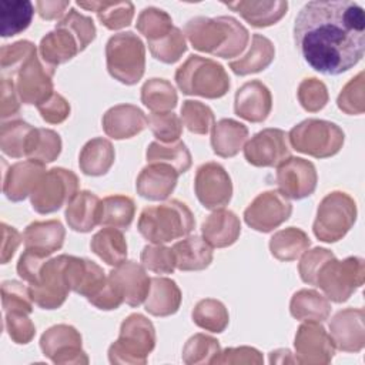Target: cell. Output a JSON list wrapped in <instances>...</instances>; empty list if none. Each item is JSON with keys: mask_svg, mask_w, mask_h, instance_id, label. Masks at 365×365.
Instances as JSON below:
<instances>
[{"mask_svg": "<svg viewBox=\"0 0 365 365\" xmlns=\"http://www.w3.org/2000/svg\"><path fill=\"white\" fill-rule=\"evenodd\" d=\"M57 24L67 27L76 36L81 50H84L96 37V26L91 17L80 14L76 9H71Z\"/></svg>", "mask_w": 365, "mask_h": 365, "instance_id": "56", "label": "cell"}, {"mask_svg": "<svg viewBox=\"0 0 365 365\" xmlns=\"http://www.w3.org/2000/svg\"><path fill=\"white\" fill-rule=\"evenodd\" d=\"M70 6V1H37L36 7L41 19L44 20H56L64 14V10Z\"/></svg>", "mask_w": 365, "mask_h": 365, "instance_id": "64", "label": "cell"}, {"mask_svg": "<svg viewBox=\"0 0 365 365\" xmlns=\"http://www.w3.org/2000/svg\"><path fill=\"white\" fill-rule=\"evenodd\" d=\"M338 108L346 114L364 113V71L345 84L336 100Z\"/></svg>", "mask_w": 365, "mask_h": 365, "instance_id": "55", "label": "cell"}, {"mask_svg": "<svg viewBox=\"0 0 365 365\" xmlns=\"http://www.w3.org/2000/svg\"><path fill=\"white\" fill-rule=\"evenodd\" d=\"M217 364H227V362H247V364H261L262 356L255 348L250 346H240V348H227L225 351L220 352L218 358L215 359Z\"/></svg>", "mask_w": 365, "mask_h": 365, "instance_id": "62", "label": "cell"}, {"mask_svg": "<svg viewBox=\"0 0 365 365\" xmlns=\"http://www.w3.org/2000/svg\"><path fill=\"white\" fill-rule=\"evenodd\" d=\"M295 355L298 362L327 364L332 359L335 345L322 325L314 321H305L295 335Z\"/></svg>", "mask_w": 365, "mask_h": 365, "instance_id": "18", "label": "cell"}, {"mask_svg": "<svg viewBox=\"0 0 365 365\" xmlns=\"http://www.w3.org/2000/svg\"><path fill=\"white\" fill-rule=\"evenodd\" d=\"M178 173L174 167L164 163H150L141 170L135 181L137 192L151 201L168 198L177 185Z\"/></svg>", "mask_w": 365, "mask_h": 365, "instance_id": "23", "label": "cell"}, {"mask_svg": "<svg viewBox=\"0 0 365 365\" xmlns=\"http://www.w3.org/2000/svg\"><path fill=\"white\" fill-rule=\"evenodd\" d=\"M291 315L299 321H325L331 312V305L325 297L314 289H301L294 294L289 304Z\"/></svg>", "mask_w": 365, "mask_h": 365, "instance_id": "37", "label": "cell"}, {"mask_svg": "<svg viewBox=\"0 0 365 365\" xmlns=\"http://www.w3.org/2000/svg\"><path fill=\"white\" fill-rule=\"evenodd\" d=\"M201 232L212 248H225L238 240L241 224L232 211L218 208L204 220Z\"/></svg>", "mask_w": 365, "mask_h": 365, "instance_id": "26", "label": "cell"}, {"mask_svg": "<svg viewBox=\"0 0 365 365\" xmlns=\"http://www.w3.org/2000/svg\"><path fill=\"white\" fill-rule=\"evenodd\" d=\"M1 302L3 311H20L30 314L33 311V298L30 287L19 281H4L1 284Z\"/></svg>", "mask_w": 365, "mask_h": 365, "instance_id": "51", "label": "cell"}, {"mask_svg": "<svg viewBox=\"0 0 365 365\" xmlns=\"http://www.w3.org/2000/svg\"><path fill=\"white\" fill-rule=\"evenodd\" d=\"M101 123L104 133L114 140L130 138L148 125L147 115L133 104H118L108 108Z\"/></svg>", "mask_w": 365, "mask_h": 365, "instance_id": "24", "label": "cell"}, {"mask_svg": "<svg viewBox=\"0 0 365 365\" xmlns=\"http://www.w3.org/2000/svg\"><path fill=\"white\" fill-rule=\"evenodd\" d=\"M355 218V201L346 192L334 191L321 201L312 230L319 241L335 242L349 231Z\"/></svg>", "mask_w": 365, "mask_h": 365, "instance_id": "9", "label": "cell"}, {"mask_svg": "<svg viewBox=\"0 0 365 365\" xmlns=\"http://www.w3.org/2000/svg\"><path fill=\"white\" fill-rule=\"evenodd\" d=\"M34 127L21 120L3 123L0 130V148L13 158L27 155V147Z\"/></svg>", "mask_w": 365, "mask_h": 365, "instance_id": "43", "label": "cell"}, {"mask_svg": "<svg viewBox=\"0 0 365 365\" xmlns=\"http://www.w3.org/2000/svg\"><path fill=\"white\" fill-rule=\"evenodd\" d=\"M309 245L311 241L308 235L295 227L281 230L269 240V251L279 261L297 259Z\"/></svg>", "mask_w": 365, "mask_h": 365, "instance_id": "40", "label": "cell"}, {"mask_svg": "<svg viewBox=\"0 0 365 365\" xmlns=\"http://www.w3.org/2000/svg\"><path fill=\"white\" fill-rule=\"evenodd\" d=\"M148 127L157 140L163 143H171L180 140L182 133V121L173 111L151 113L148 117Z\"/></svg>", "mask_w": 365, "mask_h": 365, "instance_id": "53", "label": "cell"}, {"mask_svg": "<svg viewBox=\"0 0 365 365\" xmlns=\"http://www.w3.org/2000/svg\"><path fill=\"white\" fill-rule=\"evenodd\" d=\"M1 264H7L13 258L17 247L20 245L21 235L14 227H10L4 222L1 224Z\"/></svg>", "mask_w": 365, "mask_h": 365, "instance_id": "63", "label": "cell"}, {"mask_svg": "<svg viewBox=\"0 0 365 365\" xmlns=\"http://www.w3.org/2000/svg\"><path fill=\"white\" fill-rule=\"evenodd\" d=\"M141 101L153 113L171 111L177 106V93L164 78H150L141 87Z\"/></svg>", "mask_w": 365, "mask_h": 365, "instance_id": "42", "label": "cell"}, {"mask_svg": "<svg viewBox=\"0 0 365 365\" xmlns=\"http://www.w3.org/2000/svg\"><path fill=\"white\" fill-rule=\"evenodd\" d=\"M70 255H58L46 261L40 269L38 278L30 287L33 302L43 309H56L61 307L70 292L67 279V262Z\"/></svg>", "mask_w": 365, "mask_h": 365, "instance_id": "11", "label": "cell"}, {"mask_svg": "<svg viewBox=\"0 0 365 365\" xmlns=\"http://www.w3.org/2000/svg\"><path fill=\"white\" fill-rule=\"evenodd\" d=\"M64 237L66 230L58 220L34 221L26 227L23 242L26 250L48 257L63 247Z\"/></svg>", "mask_w": 365, "mask_h": 365, "instance_id": "25", "label": "cell"}, {"mask_svg": "<svg viewBox=\"0 0 365 365\" xmlns=\"http://www.w3.org/2000/svg\"><path fill=\"white\" fill-rule=\"evenodd\" d=\"M291 145L315 158L335 155L344 144V131L331 121L308 118L292 127L288 134Z\"/></svg>", "mask_w": 365, "mask_h": 365, "instance_id": "7", "label": "cell"}, {"mask_svg": "<svg viewBox=\"0 0 365 365\" xmlns=\"http://www.w3.org/2000/svg\"><path fill=\"white\" fill-rule=\"evenodd\" d=\"M148 48L154 58L171 64L181 58L187 50L185 38L182 31L178 27H174L167 36L157 41H150Z\"/></svg>", "mask_w": 365, "mask_h": 365, "instance_id": "49", "label": "cell"}, {"mask_svg": "<svg viewBox=\"0 0 365 365\" xmlns=\"http://www.w3.org/2000/svg\"><path fill=\"white\" fill-rule=\"evenodd\" d=\"M91 251L107 265L117 267L127 258V242L118 228L106 227L96 232L90 241Z\"/></svg>", "mask_w": 365, "mask_h": 365, "instance_id": "35", "label": "cell"}, {"mask_svg": "<svg viewBox=\"0 0 365 365\" xmlns=\"http://www.w3.org/2000/svg\"><path fill=\"white\" fill-rule=\"evenodd\" d=\"M46 258L47 257H44L36 251L24 250V252L20 255L19 262H17V274L20 275V278H23L30 285L34 284L38 278L43 264L47 261Z\"/></svg>", "mask_w": 365, "mask_h": 365, "instance_id": "60", "label": "cell"}, {"mask_svg": "<svg viewBox=\"0 0 365 365\" xmlns=\"http://www.w3.org/2000/svg\"><path fill=\"white\" fill-rule=\"evenodd\" d=\"M275 56V47L269 38L262 34H252L251 46L248 51L238 57L237 60L230 61V68L237 76H247L251 73H258L267 68Z\"/></svg>", "mask_w": 365, "mask_h": 365, "instance_id": "33", "label": "cell"}, {"mask_svg": "<svg viewBox=\"0 0 365 365\" xmlns=\"http://www.w3.org/2000/svg\"><path fill=\"white\" fill-rule=\"evenodd\" d=\"M334 345L345 352H358L364 346V309L346 308L339 311L329 324Z\"/></svg>", "mask_w": 365, "mask_h": 365, "instance_id": "21", "label": "cell"}, {"mask_svg": "<svg viewBox=\"0 0 365 365\" xmlns=\"http://www.w3.org/2000/svg\"><path fill=\"white\" fill-rule=\"evenodd\" d=\"M292 212V205L279 190L258 194L244 211V221L252 230L269 232L285 222Z\"/></svg>", "mask_w": 365, "mask_h": 365, "instance_id": "13", "label": "cell"}, {"mask_svg": "<svg viewBox=\"0 0 365 365\" xmlns=\"http://www.w3.org/2000/svg\"><path fill=\"white\" fill-rule=\"evenodd\" d=\"M195 227L191 210L178 200L145 207L138 218V232L151 244H165L188 235Z\"/></svg>", "mask_w": 365, "mask_h": 365, "instance_id": "3", "label": "cell"}, {"mask_svg": "<svg viewBox=\"0 0 365 365\" xmlns=\"http://www.w3.org/2000/svg\"><path fill=\"white\" fill-rule=\"evenodd\" d=\"M41 118L50 124L63 123L70 115L68 101L58 93H53L46 101L37 106Z\"/></svg>", "mask_w": 365, "mask_h": 365, "instance_id": "59", "label": "cell"}, {"mask_svg": "<svg viewBox=\"0 0 365 365\" xmlns=\"http://www.w3.org/2000/svg\"><path fill=\"white\" fill-rule=\"evenodd\" d=\"M38 50L41 60L53 67L71 60L76 54L83 51L76 36L60 24L41 38Z\"/></svg>", "mask_w": 365, "mask_h": 365, "instance_id": "28", "label": "cell"}, {"mask_svg": "<svg viewBox=\"0 0 365 365\" xmlns=\"http://www.w3.org/2000/svg\"><path fill=\"white\" fill-rule=\"evenodd\" d=\"M277 184L288 198L302 200L315 191L318 175L315 165L299 157H288L277 168Z\"/></svg>", "mask_w": 365, "mask_h": 365, "instance_id": "17", "label": "cell"}, {"mask_svg": "<svg viewBox=\"0 0 365 365\" xmlns=\"http://www.w3.org/2000/svg\"><path fill=\"white\" fill-rule=\"evenodd\" d=\"M364 274L362 258L348 257L338 261L332 255L319 267L315 277V287H319L331 301L345 302L364 284Z\"/></svg>", "mask_w": 365, "mask_h": 365, "instance_id": "8", "label": "cell"}, {"mask_svg": "<svg viewBox=\"0 0 365 365\" xmlns=\"http://www.w3.org/2000/svg\"><path fill=\"white\" fill-rule=\"evenodd\" d=\"M220 352V345L215 338L204 334H195L184 345L182 361L185 364L215 362Z\"/></svg>", "mask_w": 365, "mask_h": 365, "instance_id": "48", "label": "cell"}, {"mask_svg": "<svg viewBox=\"0 0 365 365\" xmlns=\"http://www.w3.org/2000/svg\"><path fill=\"white\" fill-rule=\"evenodd\" d=\"M154 345L153 324L140 314H131L123 321L118 339L110 345L108 359L111 364H145Z\"/></svg>", "mask_w": 365, "mask_h": 365, "instance_id": "6", "label": "cell"}, {"mask_svg": "<svg viewBox=\"0 0 365 365\" xmlns=\"http://www.w3.org/2000/svg\"><path fill=\"white\" fill-rule=\"evenodd\" d=\"M181 121L194 134H207L215 124L212 110L195 100H185L182 103Z\"/></svg>", "mask_w": 365, "mask_h": 365, "instance_id": "47", "label": "cell"}, {"mask_svg": "<svg viewBox=\"0 0 365 365\" xmlns=\"http://www.w3.org/2000/svg\"><path fill=\"white\" fill-rule=\"evenodd\" d=\"M54 71L56 67L43 61L37 53L29 57L14 74L17 76L16 90L20 101L36 106L46 101L54 93L51 81Z\"/></svg>", "mask_w": 365, "mask_h": 365, "instance_id": "12", "label": "cell"}, {"mask_svg": "<svg viewBox=\"0 0 365 365\" xmlns=\"http://www.w3.org/2000/svg\"><path fill=\"white\" fill-rule=\"evenodd\" d=\"M77 6L96 11L101 24L108 30L127 27L134 17V4L131 1H77Z\"/></svg>", "mask_w": 365, "mask_h": 365, "instance_id": "36", "label": "cell"}, {"mask_svg": "<svg viewBox=\"0 0 365 365\" xmlns=\"http://www.w3.org/2000/svg\"><path fill=\"white\" fill-rule=\"evenodd\" d=\"M365 11L351 0L308 1L297 14L294 41L315 71L338 76L364 56Z\"/></svg>", "mask_w": 365, "mask_h": 365, "instance_id": "1", "label": "cell"}, {"mask_svg": "<svg viewBox=\"0 0 365 365\" xmlns=\"http://www.w3.org/2000/svg\"><path fill=\"white\" fill-rule=\"evenodd\" d=\"M175 83L184 94L205 98H220L230 88V77L220 63L194 54L177 68Z\"/></svg>", "mask_w": 365, "mask_h": 365, "instance_id": "4", "label": "cell"}, {"mask_svg": "<svg viewBox=\"0 0 365 365\" xmlns=\"http://www.w3.org/2000/svg\"><path fill=\"white\" fill-rule=\"evenodd\" d=\"M181 304V291L178 285L163 277L151 278L148 295L144 301V308L154 317H168L178 311Z\"/></svg>", "mask_w": 365, "mask_h": 365, "instance_id": "29", "label": "cell"}, {"mask_svg": "<svg viewBox=\"0 0 365 365\" xmlns=\"http://www.w3.org/2000/svg\"><path fill=\"white\" fill-rule=\"evenodd\" d=\"M184 33L195 50L222 58L240 56L250 40L248 30L230 16L194 17L184 26Z\"/></svg>", "mask_w": 365, "mask_h": 365, "instance_id": "2", "label": "cell"}, {"mask_svg": "<svg viewBox=\"0 0 365 365\" xmlns=\"http://www.w3.org/2000/svg\"><path fill=\"white\" fill-rule=\"evenodd\" d=\"M271 108V93L268 87L259 80H251L244 83L235 93L234 111L238 117L247 121L261 123L267 120Z\"/></svg>", "mask_w": 365, "mask_h": 365, "instance_id": "20", "label": "cell"}, {"mask_svg": "<svg viewBox=\"0 0 365 365\" xmlns=\"http://www.w3.org/2000/svg\"><path fill=\"white\" fill-rule=\"evenodd\" d=\"M334 254L327 250V248H314L311 251H308L299 265H298V271H299V275H301V279L309 285H315V277H317V272L319 269V267L328 259L331 258Z\"/></svg>", "mask_w": 365, "mask_h": 365, "instance_id": "58", "label": "cell"}, {"mask_svg": "<svg viewBox=\"0 0 365 365\" xmlns=\"http://www.w3.org/2000/svg\"><path fill=\"white\" fill-rule=\"evenodd\" d=\"M114 158L115 153L113 144L103 137H97L87 141L81 148L78 165L86 175L98 177L104 175L111 168Z\"/></svg>", "mask_w": 365, "mask_h": 365, "instance_id": "34", "label": "cell"}, {"mask_svg": "<svg viewBox=\"0 0 365 365\" xmlns=\"http://www.w3.org/2000/svg\"><path fill=\"white\" fill-rule=\"evenodd\" d=\"M248 138V128L232 118H222L214 124L211 133L212 151L224 158L240 153Z\"/></svg>", "mask_w": 365, "mask_h": 365, "instance_id": "32", "label": "cell"}, {"mask_svg": "<svg viewBox=\"0 0 365 365\" xmlns=\"http://www.w3.org/2000/svg\"><path fill=\"white\" fill-rule=\"evenodd\" d=\"M145 157L148 164L150 163L170 164L177 170L178 174L188 171V168L191 167V154L187 145L181 140H175L171 143L153 141L147 148Z\"/></svg>", "mask_w": 365, "mask_h": 365, "instance_id": "39", "label": "cell"}, {"mask_svg": "<svg viewBox=\"0 0 365 365\" xmlns=\"http://www.w3.org/2000/svg\"><path fill=\"white\" fill-rule=\"evenodd\" d=\"M60 151L61 138L56 131L48 128H34L26 157L46 164L54 161L60 155Z\"/></svg>", "mask_w": 365, "mask_h": 365, "instance_id": "45", "label": "cell"}, {"mask_svg": "<svg viewBox=\"0 0 365 365\" xmlns=\"http://www.w3.org/2000/svg\"><path fill=\"white\" fill-rule=\"evenodd\" d=\"M37 53L36 46L29 40H20L13 44H4L0 51L1 77L13 78L24 61Z\"/></svg>", "mask_w": 365, "mask_h": 365, "instance_id": "50", "label": "cell"}, {"mask_svg": "<svg viewBox=\"0 0 365 365\" xmlns=\"http://www.w3.org/2000/svg\"><path fill=\"white\" fill-rule=\"evenodd\" d=\"M174 29L171 17L161 9L145 7L137 19V30L150 41H157Z\"/></svg>", "mask_w": 365, "mask_h": 365, "instance_id": "46", "label": "cell"}, {"mask_svg": "<svg viewBox=\"0 0 365 365\" xmlns=\"http://www.w3.org/2000/svg\"><path fill=\"white\" fill-rule=\"evenodd\" d=\"M299 104L311 113L319 111L328 103V91L322 81L318 78H305L298 86L297 91Z\"/></svg>", "mask_w": 365, "mask_h": 365, "instance_id": "54", "label": "cell"}, {"mask_svg": "<svg viewBox=\"0 0 365 365\" xmlns=\"http://www.w3.org/2000/svg\"><path fill=\"white\" fill-rule=\"evenodd\" d=\"M44 163L37 160H26L10 165L3 177V192L10 201H21L30 195L40 178L46 174Z\"/></svg>", "mask_w": 365, "mask_h": 365, "instance_id": "22", "label": "cell"}, {"mask_svg": "<svg viewBox=\"0 0 365 365\" xmlns=\"http://www.w3.org/2000/svg\"><path fill=\"white\" fill-rule=\"evenodd\" d=\"M106 60L110 76L125 86L138 83L145 68V48L133 31L111 36L106 44Z\"/></svg>", "mask_w": 365, "mask_h": 365, "instance_id": "5", "label": "cell"}, {"mask_svg": "<svg viewBox=\"0 0 365 365\" xmlns=\"http://www.w3.org/2000/svg\"><path fill=\"white\" fill-rule=\"evenodd\" d=\"M175 268L181 271H201L212 261V247L200 235H188L173 245Z\"/></svg>", "mask_w": 365, "mask_h": 365, "instance_id": "30", "label": "cell"}, {"mask_svg": "<svg viewBox=\"0 0 365 365\" xmlns=\"http://www.w3.org/2000/svg\"><path fill=\"white\" fill-rule=\"evenodd\" d=\"M20 111V98L13 78L1 77V118L13 117Z\"/></svg>", "mask_w": 365, "mask_h": 365, "instance_id": "61", "label": "cell"}, {"mask_svg": "<svg viewBox=\"0 0 365 365\" xmlns=\"http://www.w3.org/2000/svg\"><path fill=\"white\" fill-rule=\"evenodd\" d=\"M228 9L237 11L254 27H268L279 21L287 13L288 3L284 0L275 1H232L224 3Z\"/></svg>", "mask_w": 365, "mask_h": 365, "instance_id": "31", "label": "cell"}, {"mask_svg": "<svg viewBox=\"0 0 365 365\" xmlns=\"http://www.w3.org/2000/svg\"><path fill=\"white\" fill-rule=\"evenodd\" d=\"M135 214V204L133 198L121 194L108 195L101 200L100 225L127 230Z\"/></svg>", "mask_w": 365, "mask_h": 365, "instance_id": "41", "label": "cell"}, {"mask_svg": "<svg viewBox=\"0 0 365 365\" xmlns=\"http://www.w3.org/2000/svg\"><path fill=\"white\" fill-rule=\"evenodd\" d=\"M245 160L255 167H278L291 157L288 134L279 128L257 133L244 147Z\"/></svg>", "mask_w": 365, "mask_h": 365, "instance_id": "15", "label": "cell"}, {"mask_svg": "<svg viewBox=\"0 0 365 365\" xmlns=\"http://www.w3.org/2000/svg\"><path fill=\"white\" fill-rule=\"evenodd\" d=\"M192 321L195 325L210 332H222L228 325L230 315L221 301L205 298L198 301L194 307Z\"/></svg>", "mask_w": 365, "mask_h": 365, "instance_id": "44", "label": "cell"}, {"mask_svg": "<svg viewBox=\"0 0 365 365\" xmlns=\"http://www.w3.org/2000/svg\"><path fill=\"white\" fill-rule=\"evenodd\" d=\"M110 281L121 292L124 302L130 307H138L148 295L151 278L145 274L143 265L134 261H124L108 274Z\"/></svg>", "mask_w": 365, "mask_h": 365, "instance_id": "19", "label": "cell"}, {"mask_svg": "<svg viewBox=\"0 0 365 365\" xmlns=\"http://www.w3.org/2000/svg\"><path fill=\"white\" fill-rule=\"evenodd\" d=\"M78 178L71 170L56 167L47 170L30 194L31 207L38 214H50L60 210L77 194Z\"/></svg>", "mask_w": 365, "mask_h": 365, "instance_id": "10", "label": "cell"}, {"mask_svg": "<svg viewBox=\"0 0 365 365\" xmlns=\"http://www.w3.org/2000/svg\"><path fill=\"white\" fill-rule=\"evenodd\" d=\"M34 6L27 0L0 1V34L1 37L16 36L24 31L33 19Z\"/></svg>", "mask_w": 365, "mask_h": 365, "instance_id": "38", "label": "cell"}, {"mask_svg": "<svg viewBox=\"0 0 365 365\" xmlns=\"http://www.w3.org/2000/svg\"><path fill=\"white\" fill-rule=\"evenodd\" d=\"M4 327L7 329L9 336L16 344H29L34 334V324L30 321L26 312L20 311H7L4 312Z\"/></svg>", "mask_w": 365, "mask_h": 365, "instance_id": "57", "label": "cell"}, {"mask_svg": "<svg viewBox=\"0 0 365 365\" xmlns=\"http://www.w3.org/2000/svg\"><path fill=\"white\" fill-rule=\"evenodd\" d=\"M101 200L91 191H78L67 204L66 221L73 231L90 232L100 225Z\"/></svg>", "mask_w": 365, "mask_h": 365, "instance_id": "27", "label": "cell"}, {"mask_svg": "<svg viewBox=\"0 0 365 365\" xmlns=\"http://www.w3.org/2000/svg\"><path fill=\"white\" fill-rule=\"evenodd\" d=\"M40 348L54 364H87L88 358L81 349V335L66 324L48 328L40 338Z\"/></svg>", "mask_w": 365, "mask_h": 365, "instance_id": "16", "label": "cell"}, {"mask_svg": "<svg viewBox=\"0 0 365 365\" xmlns=\"http://www.w3.org/2000/svg\"><path fill=\"white\" fill-rule=\"evenodd\" d=\"M144 268L155 274H173L175 269V258L171 248L163 244L145 245L140 255Z\"/></svg>", "mask_w": 365, "mask_h": 365, "instance_id": "52", "label": "cell"}, {"mask_svg": "<svg viewBox=\"0 0 365 365\" xmlns=\"http://www.w3.org/2000/svg\"><path fill=\"white\" fill-rule=\"evenodd\" d=\"M194 190L202 207L208 210L222 208L232 197L231 177L221 164L205 163L195 173Z\"/></svg>", "mask_w": 365, "mask_h": 365, "instance_id": "14", "label": "cell"}]
</instances>
